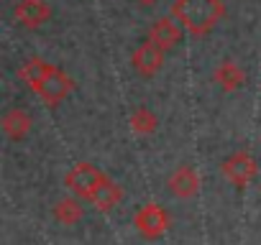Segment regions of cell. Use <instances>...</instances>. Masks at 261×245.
<instances>
[{"label": "cell", "mask_w": 261, "mask_h": 245, "mask_svg": "<svg viewBox=\"0 0 261 245\" xmlns=\"http://www.w3.org/2000/svg\"><path fill=\"white\" fill-rule=\"evenodd\" d=\"M169 192L177 197V199H192L197 192H200V176L192 166H179L174 169V174L169 176Z\"/></svg>", "instance_id": "obj_6"}, {"label": "cell", "mask_w": 261, "mask_h": 245, "mask_svg": "<svg viewBox=\"0 0 261 245\" xmlns=\"http://www.w3.org/2000/svg\"><path fill=\"white\" fill-rule=\"evenodd\" d=\"M141 3H149L151 6V3H156V0H141Z\"/></svg>", "instance_id": "obj_15"}, {"label": "cell", "mask_w": 261, "mask_h": 245, "mask_svg": "<svg viewBox=\"0 0 261 245\" xmlns=\"http://www.w3.org/2000/svg\"><path fill=\"white\" fill-rule=\"evenodd\" d=\"M31 87L36 89V95H39L44 102L57 105V102H62V100L69 95V89H72V79H69L62 69L46 64L44 72L39 74V79H36Z\"/></svg>", "instance_id": "obj_3"}, {"label": "cell", "mask_w": 261, "mask_h": 245, "mask_svg": "<svg viewBox=\"0 0 261 245\" xmlns=\"http://www.w3.org/2000/svg\"><path fill=\"white\" fill-rule=\"evenodd\" d=\"M220 171H223V176H225L233 187H248V184L256 179V174H258V164H256V159H253L251 154L236 151V154H230V156L220 164Z\"/></svg>", "instance_id": "obj_5"}, {"label": "cell", "mask_w": 261, "mask_h": 245, "mask_svg": "<svg viewBox=\"0 0 261 245\" xmlns=\"http://www.w3.org/2000/svg\"><path fill=\"white\" fill-rule=\"evenodd\" d=\"M105 181H108V174H102L97 166H92V164H87V161L74 164V166L67 171V176H64L67 189H69L77 199H87V202H92V197L97 194V189H100Z\"/></svg>", "instance_id": "obj_2"}, {"label": "cell", "mask_w": 261, "mask_h": 245, "mask_svg": "<svg viewBox=\"0 0 261 245\" xmlns=\"http://www.w3.org/2000/svg\"><path fill=\"white\" fill-rule=\"evenodd\" d=\"M151 41L156 44V46H162V49H169V46H174L177 41H179V28L172 23V21H159L156 26H154V31H151Z\"/></svg>", "instance_id": "obj_12"}, {"label": "cell", "mask_w": 261, "mask_h": 245, "mask_svg": "<svg viewBox=\"0 0 261 245\" xmlns=\"http://www.w3.org/2000/svg\"><path fill=\"white\" fill-rule=\"evenodd\" d=\"M174 13L192 34H205L223 16V6L218 0H179Z\"/></svg>", "instance_id": "obj_1"}, {"label": "cell", "mask_w": 261, "mask_h": 245, "mask_svg": "<svg viewBox=\"0 0 261 245\" xmlns=\"http://www.w3.org/2000/svg\"><path fill=\"white\" fill-rule=\"evenodd\" d=\"M162 56H164V49L156 46L154 41H149V44H144V46L136 51L134 64H136V69H139L141 74H154V72L159 69V64H162Z\"/></svg>", "instance_id": "obj_9"}, {"label": "cell", "mask_w": 261, "mask_h": 245, "mask_svg": "<svg viewBox=\"0 0 261 245\" xmlns=\"http://www.w3.org/2000/svg\"><path fill=\"white\" fill-rule=\"evenodd\" d=\"M82 217H85V209H82V199L77 197H62L54 204V220L62 225H77Z\"/></svg>", "instance_id": "obj_10"}, {"label": "cell", "mask_w": 261, "mask_h": 245, "mask_svg": "<svg viewBox=\"0 0 261 245\" xmlns=\"http://www.w3.org/2000/svg\"><path fill=\"white\" fill-rule=\"evenodd\" d=\"M218 82H220V87L223 89H236L241 82H243V74H241V69L236 67V64H223L220 69H218Z\"/></svg>", "instance_id": "obj_14"}, {"label": "cell", "mask_w": 261, "mask_h": 245, "mask_svg": "<svg viewBox=\"0 0 261 245\" xmlns=\"http://www.w3.org/2000/svg\"><path fill=\"white\" fill-rule=\"evenodd\" d=\"M3 131L11 141H23L31 133V117L23 110H11L3 117Z\"/></svg>", "instance_id": "obj_8"}, {"label": "cell", "mask_w": 261, "mask_h": 245, "mask_svg": "<svg viewBox=\"0 0 261 245\" xmlns=\"http://www.w3.org/2000/svg\"><path fill=\"white\" fill-rule=\"evenodd\" d=\"M16 13H18V21H23L26 26H39V23L46 21L49 8L41 3V0H23Z\"/></svg>", "instance_id": "obj_11"}, {"label": "cell", "mask_w": 261, "mask_h": 245, "mask_svg": "<svg viewBox=\"0 0 261 245\" xmlns=\"http://www.w3.org/2000/svg\"><path fill=\"white\" fill-rule=\"evenodd\" d=\"M120 199H123L120 184L108 176V181H105V184L97 189V194L92 197V207H95L97 212H113V209L120 204Z\"/></svg>", "instance_id": "obj_7"}, {"label": "cell", "mask_w": 261, "mask_h": 245, "mask_svg": "<svg viewBox=\"0 0 261 245\" xmlns=\"http://www.w3.org/2000/svg\"><path fill=\"white\" fill-rule=\"evenodd\" d=\"M134 225L144 240H159L169 230V212L162 204L149 202L134 215Z\"/></svg>", "instance_id": "obj_4"}, {"label": "cell", "mask_w": 261, "mask_h": 245, "mask_svg": "<svg viewBox=\"0 0 261 245\" xmlns=\"http://www.w3.org/2000/svg\"><path fill=\"white\" fill-rule=\"evenodd\" d=\"M156 122L159 120H156V115L149 107H139L134 115H130V128H134L136 133H144V136L156 131Z\"/></svg>", "instance_id": "obj_13"}]
</instances>
